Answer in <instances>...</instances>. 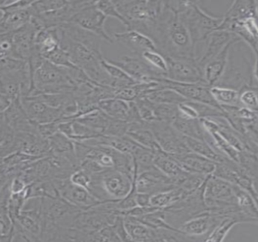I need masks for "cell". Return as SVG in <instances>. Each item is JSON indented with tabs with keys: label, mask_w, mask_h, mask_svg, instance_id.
I'll return each mask as SVG.
<instances>
[{
	"label": "cell",
	"mask_w": 258,
	"mask_h": 242,
	"mask_svg": "<svg viewBox=\"0 0 258 242\" xmlns=\"http://www.w3.org/2000/svg\"><path fill=\"white\" fill-rule=\"evenodd\" d=\"M137 192L149 195L164 192L177 187L171 178L164 175L156 166L137 175L134 174Z\"/></svg>",
	"instance_id": "obj_14"
},
{
	"label": "cell",
	"mask_w": 258,
	"mask_h": 242,
	"mask_svg": "<svg viewBox=\"0 0 258 242\" xmlns=\"http://www.w3.org/2000/svg\"><path fill=\"white\" fill-rule=\"evenodd\" d=\"M172 124L184 136L205 140L207 132L200 119H189L182 116L179 112Z\"/></svg>",
	"instance_id": "obj_30"
},
{
	"label": "cell",
	"mask_w": 258,
	"mask_h": 242,
	"mask_svg": "<svg viewBox=\"0 0 258 242\" xmlns=\"http://www.w3.org/2000/svg\"><path fill=\"white\" fill-rule=\"evenodd\" d=\"M46 60H49L56 66L61 67V68H74L77 67L72 62V58L68 51L61 46L58 47L52 54H49L46 57Z\"/></svg>",
	"instance_id": "obj_45"
},
{
	"label": "cell",
	"mask_w": 258,
	"mask_h": 242,
	"mask_svg": "<svg viewBox=\"0 0 258 242\" xmlns=\"http://www.w3.org/2000/svg\"><path fill=\"white\" fill-rule=\"evenodd\" d=\"M126 136L145 148L155 151L161 150L148 123H131Z\"/></svg>",
	"instance_id": "obj_27"
},
{
	"label": "cell",
	"mask_w": 258,
	"mask_h": 242,
	"mask_svg": "<svg viewBox=\"0 0 258 242\" xmlns=\"http://www.w3.org/2000/svg\"><path fill=\"white\" fill-rule=\"evenodd\" d=\"M70 180L74 184L81 186V187L84 188V189H88L90 191V186L92 180L91 175L81 168H78L72 173L70 177Z\"/></svg>",
	"instance_id": "obj_47"
},
{
	"label": "cell",
	"mask_w": 258,
	"mask_h": 242,
	"mask_svg": "<svg viewBox=\"0 0 258 242\" xmlns=\"http://www.w3.org/2000/svg\"><path fill=\"white\" fill-rule=\"evenodd\" d=\"M68 2L69 1H66V0L33 1L31 7L33 12H34V15H40V14L52 12L61 9L67 5Z\"/></svg>",
	"instance_id": "obj_42"
},
{
	"label": "cell",
	"mask_w": 258,
	"mask_h": 242,
	"mask_svg": "<svg viewBox=\"0 0 258 242\" xmlns=\"http://www.w3.org/2000/svg\"><path fill=\"white\" fill-rule=\"evenodd\" d=\"M28 183L22 178V175H19L15 177L10 183V191L12 194H20L26 189Z\"/></svg>",
	"instance_id": "obj_52"
},
{
	"label": "cell",
	"mask_w": 258,
	"mask_h": 242,
	"mask_svg": "<svg viewBox=\"0 0 258 242\" xmlns=\"http://www.w3.org/2000/svg\"><path fill=\"white\" fill-rule=\"evenodd\" d=\"M143 97H146L149 101L157 104H173L179 105L181 103L186 101V100L176 91L168 88L162 87L160 83L159 86L156 89L149 91Z\"/></svg>",
	"instance_id": "obj_36"
},
{
	"label": "cell",
	"mask_w": 258,
	"mask_h": 242,
	"mask_svg": "<svg viewBox=\"0 0 258 242\" xmlns=\"http://www.w3.org/2000/svg\"><path fill=\"white\" fill-rule=\"evenodd\" d=\"M16 131L1 119V157L2 158L14 153Z\"/></svg>",
	"instance_id": "obj_39"
},
{
	"label": "cell",
	"mask_w": 258,
	"mask_h": 242,
	"mask_svg": "<svg viewBox=\"0 0 258 242\" xmlns=\"http://www.w3.org/2000/svg\"><path fill=\"white\" fill-rule=\"evenodd\" d=\"M1 113V119L13 127L16 132L39 133L38 124L33 122L28 117L22 103V97L15 100L11 105Z\"/></svg>",
	"instance_id": "obj_18"
},
{
	"label": "cell",
	"mask_w": 258,
	"mask_h": 242,
	"mask_svg": "<svg viewBox=\"0 0 258 242\" xmlns=\"http://www.w3.org/2000/svg\"><path fill=\"white\" fill-rule=\"evenodd\" d=\"M90 192L102 202L119 201L127 196L134 178L116 169H108L91 175Z\"/></svg>",
	"instance_id": "obj_6"
},
{
	"label": "cell",
	"mask_w": 258,
	"mask_h": 242,
	"mask_svg": "<svg viewBox=\"0 0 258 242\" xmlns=\"http://www.w3.org/2000/svg\"><path fill=\"white\" fill-rule=\"evenodd\" d=\"M247 218L241 212L226 215L204 239L205 241L220 242L225 240L229 231L238 223H247Z\"/></svg>",
	"instance_id": "obj_26"
},
{
	"label": "cell",
	"mask_w": 258,
	"mask_h": 242,
	"mask_svg": "<svg viewBox=\"0 0 258 242\" xmlns=\"http://www.w3.org/2000/svg\"><path fill=\"white\" fill-rule=\"evenodd\" d=\"M76 87L68 68L56 66L46 60L33 76L28 97L72 92Z\"/></svg>",
	"instance_id": "obj_4"
},
{
	"label": "cell",
	"mask_w": 258,
	"mask_h": 242,
	"mask_svg": "<svg viewBox=\"0 0 258 242\" xmlns=\"http://www.w3.org/2000/svg\"><path fill=\"white\" fill-rule=\"evenodd\" d=\"M1 58L4 57H13L14 45H13V33L1 34Z\"/></svg>",
	"instance_id": "obj_48"
},
{
	"label": "cell",
	"mask_w": 258,
	"mask_h": 242,
	"mask_svg": "<svg viewBox=\"0 0 258 242\" xmlns=\"http://www.w3.org/2000/svg\"><path fill=\"white\" fill-rule=\"evenodd\" d=\"M129 123L126 122V121L111 117L109 124H108L104 135L118 136V137L126 136L128 129H129Z\"/></svg>",
	"instance_id": "obj_46"
},
{
	"label": "cell",
	"mask_w": 258,
	"mask_h": 242,
	"mask_svg": "<svg viewBox=\"0 0 258 242\" xmlns=\"http://www.w3.org/2000/svg\"><path fill=\"white\" fill-rule=\"evenodd\" d=\"M152 105H153L156 121L173 124V121L179 114L178 104H157V103L152 102Z\"/></svg>",
	"instance_id": "obj_40"
},
{
	"label": "cell",
	"mask_w": 258,
	"mask_h": 242,
	"mask_svg": "<svg viewBox=\"0 0 258 242\" xmlns=\"http://www.w3.org/2000/svg\"><path fill=\"white\" fill-rule=\"evenodd\" d=\"M142 58L149 65L164 74L168 71V65L166 57L158 51H146L142 54Z\"/></svg>",
	"instance_id": "obj_43"
},
{
	"label": "cell",
	"mask_w": 258,
	"mask_h": 242,
	"mask_svg": "<svg viewBox=\"0 0 258 242\" xmlns=\"http://www.w3.org/2000/svg\"><path fill=\"white\" fill-rule=\"evenodd\" d=\"M160 148L170 155H178L190 152L185 142V136L181 134L173 124L162 121L149 123Z\"/></svg>",
	"instance_id": "obj_7"
},
{
	"label": "cell",
	"mask_w": 258,
	"mask_h": 242,
	"mask_svg": "<svg viewBox=\"0 0 258 242\" xmlns=\"http://www.w3.org/2000/svg\"><path fill=\"white\" fill-rule=\"evenodd\" d=\"M253 124H254V125L256 126V127L258 128V113L257 116H256V119H255V121L253 123Z\"/></svg>",
	"instance_id": "obj_54"
},
{
	"label": "cell",
	"mask_w": 258,
	"mask_h": 242,
	"mask_svg": "<svg viewBox=\"0 0 258 242\" xmlns=\"http://www.w3.org/2000/svg\"><path fill=\"white\" fill-rule=\"evenodd\" d=\"M257 48H258V45H257Z\"/></svg>",
	"instance_id": "obj_55"
},
{
	"label": "cell",
	"mask_w": 258,
	"mask_h": 242,
	"mask_svg": "<svg viewBox=\"0 0 258 242\" xmlns=\"http://www.w3.org/2000/svg\"><path fill=\"white\" fill-rule=\"evenodd\" d=\"M59 27L46 29L39 32L36 36L35 45L45 59L61 46Z\"/></svg>",
	"instance_id": "obj_29"
},
{
	"label": "cell",
	"mask_w": 258,
	"mask_h": 242,
	"mask_svg": "<svg viewBox=\"0 0 258 242\" xmlns=\"http://www.w3.org/2000/svg\"><path fill=\"white\" fill-rule=\"evenodd\" d=\"M238 38L236 35L226 30H217L211 33L207 39L196 48V60L201 70L211 59L217 56L229 42Z\"/></svg>",
	"instance_id": "obj_13"
},
{
	"label": "cell",
	"mask_w": 258,
	"mask_h": 242,
	"mask_svg": "<svg viewBox=\"0 0 258 242\" xmlns=\"http://www.w3.org/2000/svg\"><path fill=\"white\" fill-rule=\"evenodd\" d=\"M223 216L206 212L185 221L179 227V229L193 240H197V237H206Z\"/></svg>",
	"instance_id": "obj_19"
},
{
	"label": "cell",
	"mask_w": 258,
	"mask_h": 242,
	"mask_svg": "<svg viewBox=\"0 0 258 242\" xmlns=\"http://www.w3.org/2000/svg\"><path fill=\"white\" fill-rule=\"evenodd\" d=\"M114 3L127 21L126 30H137L152 39L164 10V1L120 0Z\"/></svg>",
	"instance_id": "obj_2"
},
{
	"label": "cell",
	"mask_w": 258,
	"mask_h": 242,
	"mask_svg": "<svg viewBox=\"0 0 258 242\" xmlns=\"http://www.w3.org/2000/svg\"><path fill=\"white\" fill-rule=\"evenodd\" d=\"M106 60L123 69L130 77L139 83L159 82L161 79L166 78L165 74L155 69L138 56H123L117 60L108 58H106Z\"/></svg>",
	"instance_id": "obj_8"
},
{
	"label": "cell",
	"mask_w": 258,
	"mask_h": 242,
	"mask_svg": "<svg viewBox=\"0 0 258 242\" xmlns=\"http://www.w3.org/2000/svg\"><path fill=\"white\" fill-rule=\"evenodd\" d=\"M114 38L138 57H141L142 54L146 51H158L155 42L149 36L137 30L115 33Z\"/></svg>",
	"instance_id": "obj_23"
},
{
	"label": "cell",
	"mask_w": 258,
	"mask_h": 242,
	"mask_svg": "<svg viewBox=\"0 0 258 242\" xmlns=\"http://www.w3.org/2000/svg\"><path fill=\"white\" fill-rule=\"evenodd\" d=\"M170 156H172L185 171L193 173L205 175H212L217 166V163L216 162L191 151L185 154Z\"/></svg>",
	"instance_id": "obj_24"
},
{
	"label": "cell",
	"mask_w": 258,
	"mask_h": 242,
	"mask_svg": "<svg viewBox=\"0 0 258 242\" xmlns=\"http://www.w3.org/2000/svg\"><path fill=\"white\" fill-rule=\"evenodd\" d=\"M151 196L152 195H149V194L138 192L137 195V205L140 206V207L152 206L150 204Z\"/></svg>",
	"instance_id": "obj_53"
},
{
	"label": "cell",
	"mask_w": 258,
	"mask_h": 242,
	"mask_svg": "<svg viewBox=\"0 0 258 242\" xmlns=\"http://www.w3.org/2000/svg\"><path fill=\"white\" fill-rule=\"evenodd\" d=\"M114 229L120 238V241H127L131 240L127 231H126V226H125L124 221H123V216L122 215H119L116 219L115 222L113 224Z\"/></svg>",
	"instance_id": "obj_51"
},
{
	"label": "cell",
	"mask_w": 258,
	"mask_h": 242,
	"mask_svg": "<svg viewBox=\"0 0 258 242\" xmlns=\"http://www.w3.org/2000/svg\"><path fill=\"white\" fill-rule=\"evenodd\" d=\"M239 92L241 107L258 113V87H246Z\"/></svg>",
	"instance_id": "obj_41"
},
{
	"label": "cell",
	"mask_w": 258,
	"mask_h": 242,
	"mask_svg": "<svg viewBox=\"0 0 258 242\" xmlns=\"http://www.w3.org/2000/svg\"><path fill=\"white\" fill-rule=\"evenodd\" d=\"M179 112L181 115L189 119H200L199 112L190 101H186L178 105Z\"/></svg>",
	"instance_id": "obj_50"
},
{
	"label": "cell",
	"mask_w": 258,
	"mask_h": 242,
	"mask_svg": "<svg viewBox=\"0 0 258 242\" xmlns=\"http://www.w3.org/2000/svg\"><path fill=\"white\" fill-rule=\"evenodd\" d=\"M96 6L107 18H115L118 20L127 29V21L119 12L114 1H96Z\"/></svg>",
	"instance_id": "obj_44"
},
{
	"label": "cell",
	"mask_w": 258,
	"mask_h": 242,
	"mask_svg": "<svg viewBox=\"0 0 258 242\" xmlns=\"http://www.w3.org/2000/svg\"><path fill=\"white\" fill-rule=\"evenodd\" d=\"M154 164L164 175L171 178L176 186L179 178L187 172L172 156L162 150L155 151Z\"/></svg>",
	"instance_id": "obj_28"
},
{
	"label": "cell",
	"mask_w": 258,
	"mask_h": 242,
	"mask_svg": "<svg viewBox=\"0 0 258 242\" xmlns=\"http://www.w3.org/2000/svg\"><path fill=\"white\" fill-rule=\"evenodd\" d=\"M52 181L60 196L81 210H87L104 203L97 199L88 189L72 183L70 178Z\"/></svg>",
	"instance_id": "obj_10"
},
{
	"label": "cell",
	"mask_w": 258,
	"mask_h": 242,
	"mask_svg": "<svg viewBox=\"0 0 258 242\" xmlns=\"http://www.w3.org/2000/svg\"><path fill=\"white\" fill-rule=\"evenodd\" d=\"M199 3L196 1L177 3V13L188 28L196 48L218 29L222 21L221 17L210 15Z\"/></svg>",
	"instance_id": "obj_5"
},
{
	"label": "cell",
	"mask_w": 258,
	"mask_h": 242,
	"mask_svg": "<svg viewBox=\"0 0 258 242\" xmlns=\"http://www.w3.org/2000/svg\"><path fill=\"white\" fill-rule=\"evenodd\" d=\"M135 163L137 175L152 169L155 160V151L149 148L139 145L132 154Z\"/></svg>",
	"instance_id": "obj_37"
},
{
	"label": "cell",
	"mask_w": 258,
	"mask_h": 242,
	"mask_svg": "<svg viewBox=\"0 0 258 242\" xmlns=\"http://www.w3.org/2000/svg\"><path fill=\"white\" fill-rule=\"evenodd\" d=\"M107 18L96 7V1H92L89 6L77 13L69 22L95 33L107 43L112 44L114 39L105 30V24Z\"/></svg>",
	"instance_id": "obj_9"
},
{
	"label": "cell",
	"mask_w": 258,
	"mask_h": 242,
	"mask_svg": "<svg viewBox=\"0 0 258 242\" xmlns=\"http://www.w3.org/2000/svg\"><path fill=\"white\" fill-rule=\"evenodd\" d=\"M38 30L31 22L13 33L14 52L13 58L28 62L35 48V39Z\"/></svg>",
	"instance_id": "obj_20"
},
{
	"label": "cell",
	"mask_w": 258,
	"mask_h": 242,
	"mask_svg": "<svg viewBox=\"0 0 258 242\" xmlns=\"http://www.w3.org/2000/svg\"><path fill=\"white\" fill-rule=\"evenodd\" d=\"M21 151L33 157H42L50 152L49 140L38 133L16 132L14 152Z\"/></svg>",
	"instance_id": "obj_17"
},
{
	"label": "cell",
	"mask_w": 258,
	"mask_h": 242,
	"mask_svg": "<svg viewBox=\"0 0 258 242\" xmlns=\"http://www.w3.org/2000/svg\"><path fill=\"white\" fill-rule=\"evenodd\" d=\"M240 40L241 39L239 38H236L229 42L217 56L211 59L202 68L203 82L208 85L210 87L218 84L219 82L221 80L227 67L231 47L235 42Z\"/></svg>",
	"instance_id": "obj_21"
},
{
	"label": "cell",
	"mask_w": 258,
	"mask_h": 242,
	"mask_svg": "<svg viewBox=\"0 0 258 242\" xmlns=\"http://www.w3.org/2000/svg\"><path fill=\"white\" fill-rule=\"evenodd\" d=\"M185 139L187 146L191 152L203 156L216 163H226L229 160H232L219 153L206 140L186 137V136H185Z\"/></svg>",
	"instance_id": "obj_31"
},
{
	"label": "cell",
	"mask_w": 258,
	"mask_h": 242,
	"mask_svg": "<svg viewBox=\"0 0 258 242\" xmlns=\"http://www.w3.org/2000/svg\"><path fill=\"white\" fill-rule=\"evenodd\" d=\"M168 71L166 78L179 83L203 82L202 70L195 59L166 57Z\"/></svg>",
	"instance_id": "obj_12"
},
{
	"label": "cell",
	"mask_w": 258,
	"mask_h": 242,
	"mask_svg": "<svg viewBox=\"0 0 258 242\" xmlns=\"http://www.w3.org/2000/svg\"><path fill=\"white\" fill-rule=\"evenodd\" d=\"M251 17H258V1H233L224 16L222 17L221 24L217 30L231 32L237 23Z\"/></svg>",
	"instance_id": "obj_15"
},
{
	"label": "cell",
	"mask_w": 258,
	"mask_h": 242,
	"mask_svg": "<svg viewBox=\"0 0 258 242\" xmlns=\"http://www.w3.org/2000/svg\"><path fill=\"white\" fill-rule=\"evenodd\" d=\"M160 85L162 87L173 89L182 95L186 101L203 103L214 107H220L214 101L211 95L210 87L204 82L196 83H179L163 78L160 80ZM222 108V107H220Z\"/></svg>",
	"instance_id": "obj_11"
},
{
	"label": "cell",
	"mask_w": 258,
	"mask_h": 242,
	"mask_svg": "<svg viewBox=\"0 0 258 242\" xmlns=\"http://www.w3.org/2000/svg\"><path fill=\"white\" fill-rule=\"evenodd\" d=\"M99 110L114 119L127 122L130 113V102L117 98H108L98 104ZM128 123V122H127Z\"/></svg>",
	"instance_id": "obj_33"
},
{
	"label": "cell",
	"mask_w": 258,
	"mask_h": 242,
	"mask_svg": "<svg viewBox=\"0 0 258 242\" xmlns=\"http://www.w3.org/2000/svg\"><path fill=\"white\" fill-rule=\"evenodd\" d=\"M245 42L240 40L231 47L226 71L216 86L232 88L239 92L246 87H258L253 77L254 63L252 64L247 55L251 48L245 49Z\"/></svg>",
	"instance_id": "obj_3"
},
{
	"label": "cell",
	"mask_w": 258,
	"mask_h": 242,
	"mask_svg": "<svg viewBox=\"0 0 258 242\" xmlns=\"http://www.w3.org/2000/svg\"><path fill=\"white\" fill-rule=\"evenodd\" d=\"M0 12H1V17H0L1 34L17 31L19 29L22 28L30 23L31 18L34 15V12L31 6L27 9L14 11V12H7L2 10H0Z\"/></svg>",
	"instance_id": "obj_25"
},
{
	"label": "cell",
	"mask_w": 258,
	"mask_h": 242,
	"mask_svg": "<svg viewBox=\"0 0 258 242\" xmlns=\"http://www.w3.org/2000/svg\"><path fill=\"white\" fill-rule=\"evenodd\" d=\"M152 39L158 52L165 57L196 60V47L188 28L166 1Z\"/></svg>",
	"instance_id": "obj_1"
},
{
	"label": "cell",
	"mask_w": 258,
	"mask_h": 242,
	"mask_svg": "<svg viewBox=\"0 0 258 242\" xmlns=\"http://www.w3.org/2000/svg\"><path fill=\"white\" fill-rule=\"evenodd\" d=\"M188 195L180 187H176L170 190L158 192L151 196L150 204L158 209H165L180 201Z\"/></svg>",
	"instance_id": "obj_35"
},
{
	"label": "cell",
	"mask_w": 258,
	"mask_h": 242,
	"mask_svg": "<svg viewBox=\"0 0 258 242\" xmlns=\"http://www.w3.org/2000/svg\"><path fill=\"white\" fill-rule=\"evenodd\" d=\"M110 119H111L110 116L105 114L102 110L97 109V110H93L90 113L80 116L76 119V120L104 134L108 124H109Z\"/></svg>",
	"instance_id": "obj_38"
},
{
	"label": "cell",
	"mask_w": 258,
	"mask_h": 242,
	"mask_svg": "<svg viewBox=\"0 0 258 242\" xmlns=\"http://www.w3.org/2000/svg\"><path fill=\"white\" fill-rule=\"evenodd\" d=\"M214 101L220 107H239V91L232 88L214 86L210 89Z\"/></svg>",
	"instance_id": "obj_34"
},
{
	"label": "cell",
	"mask_w": 258,
	"mask_h": 242,
	"mask_svg": "<svg viewBox=\"0 0 258 242\" xmlns=\"http://www.w3.org/2000/svg\"><path fill=\"white\" fill-rule=\"evenodd\" d=\"M59 123L60 120H57L48 124H38L39 134L45 139H49L58 132Z\"/></svg>",
	"instance_id": "obj_49"
},
{
	"label": "cell",
	"mask_w": 258,
	"mask_h": 242,
	"mask_svg": "<svg viewBox=\"0 0 258 242\" xmlns=\"http://www.w3.org/2000/svg\"><path fill=\"white\" fill-rule=\"evenodd\" d=\"M123 216L126 231L131 240L134 241H153L152 228L134 216Z\"/></svg>",
	"instance_id": "obj_32"
},
{
	"label": "cell",
	"mask_w": 258,
	"mask_h": 242,
	"mask_svg": "<svg viewBox=\"0 0 258 242\" xmlns=\"http://www.w3.org/2000/svg\"><path fill=\"white\" fill-rule=\"evenodd\" d=\"M24 107L31 121L37 124L61 120L64 117L62 108L51 107L43 101L32 98H22Z\"/></svg>",
	"instance_id": "obj_16"
},
{
	"label": "cell",
	"mask_w": 258,
	"mask_h": 242,
	"mask_svg": "<svg viewBox=\"0 0 258 242\" xmlns=\"http://www.w3.org/2000/svg\"><path fill=\"white\" fill-rule=\"evenodd\" d=\"M59 28L72 40L85 45L100 58L105 57L102 51V42L103 40L97 35L71 22L63 24Z\"/></svg>",
	"instance_id": "obj_22"
}]
</instances>
